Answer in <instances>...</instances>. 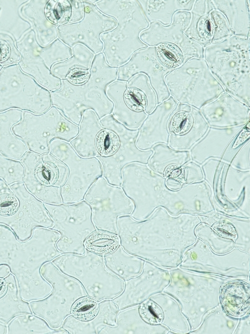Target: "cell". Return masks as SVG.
Returning a JSON list of instances; mask_svg holds the SVG:
<instances>
[{
    "label": "cell",
    "mask_w": 250,
    "mask_h": 334,
    "mask_svg": "<svg viewBox=\"0 0 250 334\" xmlns=\"http://www.w3.org/2000/svg\"><path fill=\"white\" fill-rule=\"evenodd\" d=\"M7 333V325L0 322V334H6Z\"/></svg>",
    "instance_id": "obj_54"
},
{
    "label": "cell",
    "mask_w": 250,
    "mask_h": 334,
    "mask_svg": "<svg viewBox=\"0 0 250 334\" xmlns=\"http://www.w3.org/2000/svg\"><path fill=\"white\" fill-rule=\"evenodd\" d=\"M51 262L80 282L88 295L98 301L113 299L124 288V281L106 268L104 257L86 249L83 254H62Z\"/></svg>",
    "instance_id": "obj_5"
},
{
    "label": "cell",
    "mask_w": 250,
    "mask_h": 334,
    "mask_svg": "<svg viewBox=\"0 0 250 334\" xmlns=\"http://www.w3.org/2000/svg\"><path fill=\"white\" fill-rule=\"evenodd\" d=\"M72 54V48L57 38L43 49L42 56L47 67L51 70L54 64L67 60Z\"/></svg>",
    "instance_id": "obj_41"
},
{
    "label": "cell",
    "mask_w": 250,
    "mask_h": 334,
    "mask_svg": "<svg viewBox=\"0 0 250 334\" xmlns=\"http://www.w3.org/2000/svg\"><path fill=\"white\" fill-rule=\"evenodd\" d=\"M172 71L160 62L156 47H148L136 51L127 63L118 67L116 80L128 82L138 74H145L156 94L158 104L170 96L164 77Z\"/></svg>",
    "instance_id": "obj_20"
},
{
    "label": "cell",
    "mask_w": 250,
    "mask_h": 334,
    "mask_svg": "<svg viewBox=\"0 0 250 334\" xmlns=\"http://www.w3.org/2000/svg\"><path fill=\"white\" fill-rule=\"evenodd\" d=\"M250 39L232 36L204 49V59L224 91L250 107Z\"/></svg>",
    "instance_id": "obj_4"
},
{
    "label": "cell",
    "mask_w": 250,
    "mask_h": 334,
    "mask_svg": "<svg viewBox=\"0 0 250 334\" xmlns=\"http://www.w3.org/2000/svg\"><path fill=\"white\" fill-rule=\"evenodd\" d=\"M88 80L76 85L62 79V87L51 92L52 106L70 121L79 125L84 112L92 110L99 119L112 114L114 104L106 93L107 87L118 78V67L109 65L102 53L95 55Z\"/></svg>",
    "instance_id": "obj_2"
},
{
    "label": "cell",
    "mask_w": 250,
    "mask_h": 334,
    "mask_svg": "<svg viewBox=\"0 0 250 334\" xmlns=\"http://www.w3.org/2000/svg\"><path fill=\"white\" fill-rule=\"evenodd\" d=\"M60 234L50 228L36 227L24 241L16 237L8 251L4 265L16 277L22 298L28 302L42 299L52 291L40 268L62 253L56 243Z\"/></svg>",
    "instance_id": "obj_1"
},
{
    "label": "cell",
    "mask_w": 250,
    "mask_h": 334,
    "mask_svg": "<svg viewBox=\"0 0 250 334\" xmlns=\"http://www.w3.org/2000/svg\"><path fill=\"white\" fill-rule=\"evenodd\" d=\"M50 153L64 163L68 169L67 179L60 187L62 203L72 204L83 200L89 188L103 175L102 164L96 157H80L70 142L52 140Z\"/></svg>",
    "instance_id": "obj_11"
},
{
    "label": "cell",
    "mask_w": 250,
    "mask_h": 334,
    "mask_svg": "<svg viewBox=\"0 0 250 334\" xmlns=\"http://www.w3.org/2000/svg\"><path fill=\"white\" fill-rule=\"evenodd\" d=\"M18 200L10 186L0 178V215L8 216L16 210Z\"/></svg>",
    "instance_id": "obj_46"
},
{
    "label": "cell",
    "mask_w": 250,
    "mask_h": 334,
    "mask_svg": "<svg viewBox=\"0 0 250 334\" xmlns=\"http://www.w3.org/2000/svg\"><path fill=\"white\" fill-rule=\"evenodd\" d=\"M89 70L74 69L70 72L66 79L74 85L83 84L88 80L90 75Z\"/></svg>",
    "instance_id": "obj_52"
},
{
    "label": "cell",
    "mask_w": 250,
    "mask_h": 334,
    "mask_svg": "<svg viewBox=\"0 0 250 334\" xmlns=\"http://www.w3.org/2000/svg\"><path fill=\"white\" fill-rule=\"evenodd\" d=\"M178 103L170 96L148 115L138 129L136 140V145L138 149L146 151L151 150L158 144H168V121Z\"/></svg>",
    "instance_id": "obj_22"
},
{
    "label": "cell",
    "mask_w": 250,
    "mask_h": 334,
    "mask_svg": "<svg viewBox=\"0 0 250 334\" xmlns=\"http://www.w3.org/2000/svg\"><path fill=\"white\" fill-rule=\"evenodd\" d=\"M43 277L52 290L46 297L29 302L32 313L44 319L53 328H58L69 315L75 302L88 295L77 280L62 272L51 261L40 268Z\"/></svg>",
    "instance_id": "obj_8"
},
{
    "label": "cell",
    "mask_w": 250,
    "mask_h": 334,
    "mask_svg": "<svg viewBox=\"0 0 250 334\" xmlns=\"http://www.w3.org/2000/svg\"><path fill=\"white\" fill-rule=\"evenodd\" d=\"M106 93L114 104L113 117L130 129H138L148 114L128 91L127 82L114 81L107 87Z\"/></svg>",
    "instance_id": "obj_23"
},
{
    "label": "cell",
    "mask_w": 250,
    "mask_h": 334,
    "mask_svg": "<svg viewBox=\"0 0 250 334\" xmlns=\"http://www.w3.org/2000/svg\"><path fill=\"white\" fill-rule=\"evenodd\" d=\"M180 170L182 181L192 182L200 180L203 178V174L200 167L194 162H190Z\"/></svg>",
    "instance_id": "obj_49"
},
{
    "label": "cell",
    "mask_w": 250,
    "mask_h": 334,
    "mask_svg": "<svg viewBox=\"0 0 250 334\" xmlns=\"http://www.w3.org/2000/svg\"><path fill=\"white\" fill-rule=\"evenodd\" d=\"M100 122L104 128L114 132L120 140L116 152L108 156H98L103 171L102 176L110 184L120 187L122 177V169L132 163L147 164L152 154V150L144 151L136 145L138 129H130L117 121L112 114L101 119Z\"/></svg>",
    "instance_id": "obj_13"
},
{
    "label": "cell",
    "mask_w": 250,
    "mask_h": 334,
    "mask_svg": "<svg viewBox=\"0 0 250 334\" xmlns=\"http://www.w3.org/2000/svg\"><path fill=\"white\" fill-rule=\"evenodd\" d=\"M22 113L16 109L0 112V153L16 160H20L28 151L24 142L12 131V127L20 121Z\"/></svg>",
    "instance_id": "obj_27"
},
{
    "label": "cell",
    "mask_w": 250,
    "mask_h": 334,
    "mask_svg": "<svg viewBox=\"0 0 250 334\" xmlns=\"http://www.w3.org/2000/svg\"><path fill=\"white\" fill-rule=\"evenodd\" d=\"M103 14L117 22L113 30L102 34V53L107 63L118 67L127 63L140 49L148 47L140 38L150 22L138 0H98L94 4Z\"/></svg>",
    "instance_id": "obj_3"
},
{
    "label": "cell",
    "mask_w": 250,
    "mask_h": 334,
    "mask_svg": "<svg viewBox=\"0 0 250 334\" xmlns=\"http://www.w3.org/2000/svg\"><path fill=\"white\" fill-rule=\"evenodd\" d=\"M156 57L160 62L166 68L173 70L186 62L181 49L170 43H162L156 46Z\"/></svg>",
    "instance_id": "obj_40"
},
{
    "label": "cell",
    "mask_w": 250,
    "mask_h": 334,
    "mask_svg": "<svg viewBox=\"0 0 250 334\" xmlns=\"http://www.w3.org/2000/svg\"><path fill=\"white\" fill-rule=\"evenodd\" d=\"M248 286L240 282L228 283L222 290L221 299L226 312L233 316H241L249 307Z\"/></svg>",
    "instance_id": "obj_36"
},
{
    "label": "cell",
    "mask_w": 250,
    "mask_h": 334,
    "mask_svg": "<svg viewBox=\"0 0 250 334\" xmlns=\"http://www.w3.org/2000/svg\"><path fill=\"white\" fill-rule=\"evenodd\" d=\"M250 121L243 127L242 129L232 138L229 143L222 155V160L230 163L233 157L240 150L244 145L250 140Z\"/></svg>",
    "instance_id": "obj_47"
},
{
    "label": "cell",
    "mask_w": 250,
    "mask_h": 334,
    "mask_svg": "<svg viewBox=\"0 0 250 334\" xmlns=\"http://www.w3.org/2000/svg\"><path fill=\"white\" fill-rule=\"evenodd\" d=\"M12 131L29 151L42 155L50 153V142L54 139L70 142L78 134L79 126L52 106L40 114L23 112L20 121L12 127Z\"/></svg>",
    "instance_id": "obj_7"
},
{
    "label": "cell",
    "mask_w": 250,
    "mask_h": 334,
    "mask_svg": "<svg viewBox=\"0 0 250 334\" xmlns=\"http://www.w3.org/2000/svg\"><path fill=\"white\" fill-rule=\"evenodd\" d=\"M214 9L226 17L232 36L250 39V1L212 0Z\"/></svg>",
    "instance_id": "obj_29"
},
{
    "label": "cell",
    "mask_w": 250,
    "mask_h": 334,
    "mask_svg": "<svg viewBox=\"0 0 250 334\" xmlns=\"http://www.w3.org/2000/svg\"><path fill=\"white\" fill-rule=\"evenodd\" d=\"M10 273V270L7 265H0V279L4 278Z\"/></svg>",
    "instance_id": "obj_53"
},
{
    "label": "cell",
    "mask_w": 250,
    "mask_h": 334,
    "mask_svg": "<svg viewBox=\"0 0 250 334\" xmlns=\"http://www.w3.org/2000/svg\"><path fill=\"white\" fill-rule=\"evenodd\" d=\"M72 56L67 60L54 64L52 73L60 79H66L70 72L75 69L89 70L94 54L84 45L78 44L72 48Z\"/></svg>",
    "instance_id": "obj_37"
},
{
    "label": "cell",
    "mask_w": 250,
    "mask_h": 334,
    "mask_svg": "<svg viewBox=\"0 0 250 334\" xmlns=\"http://www.w3.org/2000/svg\"><path fill=\"white\" fill-rule=\"evenodd\" d=\"M127 90L148 115L158 105L156 94L148 76L143 73L134 76L127 82Z\"/></svg>",
    "instance_id": "obj_38"
},
{
    "label": "cell",
    "mask_w": 250,
    "mask_h": 334,
    "mask_svg": "<svg viewBox=\"0 0 250 334\" xmlns=\"http://www.w3.org/2000/svg\"><path fill=\"white\" fill-rule=\"evenodd\" d=\"M84 199L90 206L96 228L116 235L118 217L130 214L134 208L122 188L110 184L103 176L91 186Z\"/></svg>",
    "instance_id": "obj_12"
},
{
    "label": "cell",
    "mask_w": 250,
    "mask_h": 334,
    "mask_svg": "<svg viewBox=\"0 0 250 334\" xmlns=\"http://www.w3.org/2000/svg\"><path fill=\"white\" fill-rule=\"evenodd\" d=\"M250 140H248L238 151L234 160L233 165L242 170L249 169V154Z\"/></svg>",
    "instance_id": "obj_50"
},
{
    "label": "cell",
    "mask_w": 250,
    "mask_h": 334,
    "mask_svg": "<svg viewBox=\"0 0 250 334\" xmlns=\"http://www.w3.org/2000/svg\"><path fill=\"white\" fill-rule=\"evenodd\" d=\"M244 126L229 128L210 127L204 137L190 149L192 159L202 164L210 158H220L229 143Z\"/></svg>",
    "instance_id": "obj_24"
},
{
    "label": "cell",
    "mask_w": 250,
    "mask_h": 334,
    "mask_svg": "<svg viewBox=\"0 0 250 334\" xmlns=\"http://www.w3.org/2000/svg\"><path fill=\"white\" fill-rule=\"evenodd\" d=\"M82 2L84 12L82 19L78 22L58 26V39L71 48L80 44L94 55L102 53L104 44L100 36L114 29L117 22L103 14L88 1Z\"/></svg>",
    "instance_id": "obj_15"
},
{
    "label": "cell",
    "mask_w": 250,
    "mask_h": 334,
    "mask_svg": "<svg viewBox=\"0 0 250 334\" xmlns=\"http://www.w3.org/2000/svg\"><path fill=\"white\" fill-rule=\"evenodd\" d=\"M98 304V313L92 320L84 321L70 314L61 327L70 334H99L104 327L116 325L119 309L113 300H103Z\"/></svg>",
    "instance_id": "obj_25"
},
{
    "label": "cell",
    "mask_w": 250,
    "mask_h": 334,
    "mask_svg": "<svg viewBox=\"0 0 250 334\" xmlns=\"http://www.w3.org/2000/svg\"><path fill=\"white\" fill-rule=\"evenodd\" d=\"M7 334H68L62 327L52 328L42 318L34 314L16 316L7 324Z\"/></svg>",
    "instance_id": "obj_35"
},
{
    "label": "cell",
    "mask_w": 250,
    "mask_h": 334,
    "mask_svg": "<svg viewBox=\"0 0 250 334\" xmlns=\"http://www.w3.org/2000/svg\"><path fill=\"white\" fill-rule=\"evenodd\" d=\"M95 143L100 156H108L116 152L120 145V140L114 132L104 128L98 134Z\"/></svg>",
    "instance_id": "obj_45"
},
{
    "label": "cell",
    "mask_w": 250,
    "mask_h": 334,
    "mask_svg": "<svg viewBox=\"0 0 250 334\" xmlns=\"http://www.w3.org/2000/svg\"><path fill=\"white\" fill-rule=\"evenodd\" d=\"M46 15L53 24L58 26L80 21L84 17L82 1H50L46 7Z\"/></svg>",
    "instance_id": "obj_34"
},
{
    "label": "cell",
    "mask_w": 250,
    "mask_h": 334,
    "mask_svg": "<svg viewBox=\"0 0 250 334\" xmlns=\"http://www.w3.org/2000/svg\"><path fill=\"white\" fill-rule=\"evenodd\" d=\"M120 187L134 203L131 216L134 219L146 217L150 210V195L162 179L144 164L132 163L122 169Z\"/></svg>",
    "instance_id": "obj_19"
},
{
    "label": "cell",
    "mask_w": 250,
    "mask_h": 334,
    "mask_svg": "<svg viewBox=\"0 0 250 334\" xmlns=\"http://www.w3.org/2000/svg\"><path fill=\"white\" fill-rule=\"evenodd\" d=\"M120 245L118 235L100 229L90 234L84 243L85 249L104 257L113 252Z\"/></svg>",
    "instance_id": "obj_39"
},
{
    "label": "cell",
    "mask_w": 250,
    "mask_h": 334,
    "mask_svg": "<svg viewBox=\"0 0 250 334\" xmlns=\"http://www.w3.org/2000/svg\"><path fill=\"white\" fill-rule=\"evenodd\" d=\"M152 150V154L148 163L149 167L167 177L180 169L190 158L188 151L174 149L166 144H158Z\"/></svg>",
    "instance_id": "obj_31"
},
{
    "label": "cell",
    "mask_w": 250,
    "mask_h": 334,
    "mask_svg": "<svg viewBox=\"0 0 250 334\" xmlns=\"http://www.w3.org/2000/svg\"><path fill=\"white\" fill-rule=\"evenodd\" d=\"M20 161L28 191L44 203H62L60 188L68 176L65 164L50 153L40 155L29 151Z\"/></svg>",
    "instance_id": "obj_10"
},
{
    "label": "cell",
    "mask_w": 250,
    "mask_h": 334,
    "mask_svg": "<svg viewBox=\"0 0 250 334\" xmlns=\"http://www.w3.org/2000/svg\"><path fill=\"white\" fill-rule=\"evenodd\" d=\"M98 309V301L87 295L75 302L72 308V314L80 320L89 321L96 317Z\"/></svg>",
    "instance_id": "obj_43"
},
{
    "label": "cell",
    "mask_w": 250,
    "mask_h": 334,
    "mask_svg": "<svg viewBox=\"0 0 250 334\" xmlns=\"http://www.w3.org/2000/svg\"><path fill=\"white\" fill-rule=\"evenodd\" d=\"M213 228L221 236L231 239L236 237V232L234 227L228 222L220 221L214 225Z\"/></svg>",
    "instance_id": "obj_51"
},
{
    "label": "cell",
    "mask_w": 250,
    "mask_h": 334,
    "mask_svg": "<svg viewBox=\"0 0 250 334\" xmlns=\"http://www.w3.org/2000/svg\"><path fill=\"white\" fill-rule=\"evenodd\" d=\"M9 186L19 204L12 215H0V224L9 227L20 241L30 238L36 227L50 228L53 226L54 222L44 202L29 192L23 182H16Z\"/></svg>",
    "instance_id": "obj_16"
},
{
    "label": "cell",
    "mask_w": 250,
    "mask_h": 334,
    "mask_svg": "<svg viewBox=\"0 0 250 334\" xmlns=\"http://www.w3.org/2000/svg\"><path fill=\"white\" fill-rule=\"evenodd\" d=\"M210 17L212 27L211 44L220 43L232 36L227 20L220 12L214 9Z\"/></svg>",
    "instance_id": "obj_44"
},
{
    "label": "cell",
    "mask_w": 250,
    "mask_h": 334,
    "mask_svg": "<svg viewBox=\"0 0 250 334\" xmlns=\"http://www.w3.org/2000/svg\"><path fill=\"white\" fill-rule=\"evenodd\" d=\"M44 204L54 222L50 229L60 235L58 249L62 254H83L86 239L97 229L90 204L84 200L72 204Z\"/></svg>",
    "instance_id": "obj_9"
},
{
    "label": "cell",
    "mask_w": 250,
    "mask_h": 334,
    "mask_svg": "<svg viewBox=\"0 0 250 334\" xmlns=\"http://www.w3.org/2000/svg\"><path fill=\"white\" fill-rule=\"evenodd\" d=\"M148 22H158L164 26L170 25L176 13L190 12L194 0H138Z\"/></svg>",
    "instance_id": "obj_32"
},
{
    "label": "cell",
    "mask_w": 250,
    "mask_h": 334,
    "mask_svg": "<svg viewBox=\"0 0 250 334\" xmlns=\"http://www.w3.org/2000/svg\"><path fill=\"white\" fill-rule=\"evenodd\" d=\"M77 136L70 143L77 154L83 158L100 156L96 147V138L104 129L100 120L92 110H86L78 125Z\"/></svg>",
    "instance_id": "obj_30"
},
{
    "label": "cell",
    "mask_w": 250,
    "mask_h": 334,
    "mask_svg": "<svg viewBox=\"0 0 250 334\" xmlns=\"http://www.w3.org/2000/svg\"><path fill=\"white\" fill-rule=\"evenodd\" d=\"M24 168L20 160L7 158L0 153V178L8 185L23 182Z\"/></svg>",
    "instance_id": "obj_42"
},
{
    "label": "cell",
    "mask_w": 250,
    "mask_h": 334,
    "mask_svg": "<svg viewBox=\"0 0 250 334\" xmlns=\"http://www.w3.org/2000/svg\"><path fill=\"white\" fill-rule=\"evenodd\" d=\"M32 313L29 302L20 293L15 276L11 273L0 279V322L7 324L13 318Z\"/></svg>",
    "instance_id": "obj_26"
},
{
    "label": "cell",
    "mask_w": 250,
    "mask_h": 334,
    "mask_svg": "<svg viewBox=\"0 0 250 334\" xmlns=\"http://www.w3.org/2000/svg\"><path fill=\"white\" fill-rule=\"evenodd\" d=\"M210 126L200 109L178 103L168 121V145L188 151L206 133Z\"/></svg>",
    "instance_id": "obj_18"
},
{
    "label": "cell",
    "mask_w": 250,
    "mask_h": 334,
    "mask_svg": "<svg viewBox=\"0 0 250 334\" xmlns=\"http://www.w3.org/2000/svg\"><path fill=\"white\" fill-rule=\"evenodd\" d=\"M52 107L51 93L22 74L0 76V112L20 109L40 114Z\"/></svg>",
    "instance_id": "obj_14"
},
{
    "label": "cell",
    "mask_w": 250,
    "mask_h": 334,
    "mask_svg": "<svg viewBox=\"0 0 250 334\" xmlns=\"http://www.w3.org/2000/svg\"><path fill=\"white\" fill-rule=\"evenodd\" d=\"M164 81L178 103L198 109L225 92L204 58L190 59L166 74Z\"/></svg>",
    "instance_id": "obj_6"
},
{
    "label": "cell",
    "mask_w": 250,
    "mask_h": 334,
    "mask_svg": "<svg viewBox=\"0 0 250 334\" xmlns=\"http://www.w3.org/2000/svg\"><path fill=\"white\" fill-rule=\"evenodd\" d=\"M142 319L149 324H157L163 318V313L160 306L149 299L143 302L138 308Z\"/></svg>",
    "instance_id": "obj_48"
},
{
    "label": "cell",
    "mask_w": 250,
    "mask_h": 334,
    "mask_svg": "<svg viewBox=\"0 0 250 334\" xmlns=\"http://www.w3.org/2000/svg\"><path fill=\"white\" fill-rule=\"evenodd\" d=\"M250 107L224 92L200 110L210 127L229 128L250 121Z\"/></svg>",
    "instance_id": "obj_21"
},
{
    "label": "cell",
    "mask_w": 250,
    "mask_h": 334,
    "mask_svg": "<svg viewBox=\"0 0 250 334\" xmlns=\"http://www.w3.org/2000/svg\"><path fill=\"white\" fill-rule=\"evenodd\" d=\"M190 17V12L180 11L174 14L170 25L150 22L148 28L140 33V40L148 47H156L166 42L174 44L181 49L186 62L192 58L203 59L204 49L184 33Z\"/></svg>",
    "instance_id": "obj_17"
},
{
    "label": "cell",
    "mask_w": 250,
    "mask_h": 334,
    "mask_svg": "<svg viewBox=\"0 0 250 334\" xmlns=\"http://www.w3.org/2000/svg\"><path fill=\"white\" fill-rule=\"evenodd\" d=\"M106 268L124 281L136 276L142 266V261L126 252L120 245L112 253L104 256Z\"/></svg>",
    "instance_id": "obj_33"
},
{
    "label": "cell",
    "mask_w": 250,
    "mask_h": 334,
    "mask_svg": "<svg viewBox=\"0 0 250 334\" xmlns=\"http://www.w3.org/2000/svg\"><path fill=\"white\" fill-rule=\"evenodd\" d=\"M214 9L211 0L194 1L185 34L204 49L211 44L212 27L210 12Z\"/></svg>",
    "instance_id": "obj_28"
}]
</instances>
